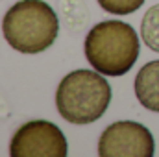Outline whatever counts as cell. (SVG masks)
I'll return each instance as SVG.
<instances>
[{
    "instance_id": "1",
    "label": "cell",
    "mask_w": 159,
    "mask_h": 157,
    "mask_svg": "<svg viewBox=\"0 0 159 157\" xmlns=\"http://www.w3.org/2000/svg\"><path fill=\"white\" fill-rule=\"evenodd\" d=\"M89 65L104 76L119 78L131 70L141 54L139 35L124 20H102L94 24L83 43Z\"/></svg>"
},
{
    "instance_id": "2",
    "label": "cell",
    "mask_w": 159,
    "mask_h": 157,
    "mask_svg": "<svg viewBox=\"0 0 159 157\" xmlns=\"http://www.w3.org/2000/svg\"><path fill=\"white\" fill-rule=\"evenodd\" d=\"M6 43L20 54H41L48 50L59 34V19L44 0H19L2 19Z\"/></svg>"
},
{
    "instance_id": "3",
    "label": "cell",
    "mask_w": 159,
    "mask_h": 157,
    "mask_svg": "<svg viewBox=\"0 0 159 157\" xmlns=\"http://www.w3.org/2000/svg\"><path fill=\"white\" fill-rule=\"evenodd\" d=\"M111 85L98 70L78 69L69 72L56 89V107L69 124H93L111 104Z\"/></svg>"
},
{
    "instance_id": "4",
    "label": "cell",
    "mask_w": 159,
    "mask_h": 157,
    "mask_svg": "<svg viewBox=\"0 0 159 157\" xmlns=\"http://www.w3.org/2000/svg\"><path fill=\"white\" fill-rule=\"evenodd\" d=\"M69 142L65 133L50 120H30L11 137V157H67Z\"/></svg>"
},
{
    "instance_id": "5",
    "label": "cell",
    "mask_w": 159,
    "mask_h": 157,
    "mask_svg": "<svg viewBox=\"0 0 159 157\" xmlns=\"http://www.w3.org/2000/svg\"><path fill=\"white\" fill-rule=\"evenodd\" d=\"M156 154L154 135L135 120L109 124L98 139L100 157H152Z\"/></svg>"
},
{
    "instance_id": "6",
    "label": "cell",
    "mask_w": 159,
    "mask_h": 157,
    "mask_svg": "<svg viewBox=\"0 0 159 157\" xmlns=\"http://www.w3.org/2000/svg\"><path fill=\"white\" fill-rule=\"evenodd\" d=\"M133 89L139 104L144 109L159 113V59L150 61L139 69Z\"/></svg>"
},
{
    "instance_id": "7",
    "label": "cell",
    "mask_w": 159,
    "mask_h": 157,
    "mask_svg": "<svg viewBox=\"0 0 159 157\" xmlns=\"http://www.w3.org/2000/svg\"><path fill=\"white\" fill-rule=\"evenodd\" d=\"M57 7H59V13L63 15L65 24L72 32H80L87 24L89 11H87V6L81 0H59Z\"/></svg>"
},
{
    "instance_id": "8",
    "label": "cell",
    "mask_w": 159,
    "mask_h": 157,
    "mask_svg": "<svg viewBox=\"0 0 159 157\" xmlns=\"http://www.w3.org/2000/svg\"><path fill=\"white\" fill-rule=\"evenodd\" d=\"M141 39L143 43L159 54V4L148 7L141 20Z\"/></svg>"
},
{
    "instance_id": "9",
    "label": "cell",
    "mask_w": 159,
    "mask_h": 157,
    "mask_svg": "<svg viewBox=\"0 0 159 157\" xmlns=\"http://www.w3.org/2000/svg\"><path fill=\"white\" fill-rule=\"evenodd\" d=\"M146 0H98L100 7L109 15H129L135 13Z\"/></svg>"
}]
</instances>
